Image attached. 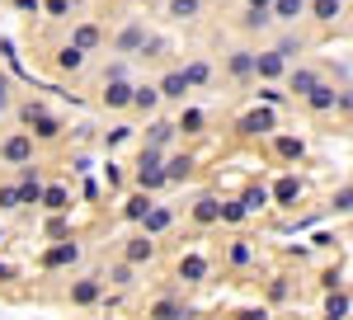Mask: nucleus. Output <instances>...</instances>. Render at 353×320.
I'll return each mask as SVG.
<instances>
[{
  "mask_svg": "<svg viewBox=\"0 0 353 320\" xmlns=\"http://www.w3.org/2000/svg\"><path fill=\"white\" fill-rule=\"evenodd\" d=\"M306 99H311V108H334V90H330V85H321V80H316V85H311V90H306Z\"/></svg>",
  "mask_w": 353,
  "mask_h": 320,
  "instance_id": "9",
  "label": "nucleus"
},
{
  "mask_svg": "<svg viewBox=\"0 0 353 320\" xmlns=\"http://www.w3.org/2000/svg\"><path fill=\"white\" fill-rule=\"evenodd\" d=\"M151 254H156L151 240H132V245H128V264H141V259H151Z\"/></svg>",
  "mask_w": 353,
  "mask_h": 320,
  "instance_id": "15",
  "label": "nucleus"
},
{
  "mask_svg": "<svg viewBox=\"0 0 353 320\" xmlns=\"http://www.w3.org/2000/svg\"><path fill=\"white\" fill-rule=\"evenodd\" d=\"M0 208H19V188H0Z\"/></svg>",
  "mask_w": 353,
  "mask_h": 320,
  "instance_id": "31",
  "label": "nucleus"
},
{
  "mask_svg": "<svg viewBox=\"0 0 353 320\" xmlns=\"http://www.w3.org/2000/svg\"><path fill=\"white\" fill-rule=\"evenodd\" d=\"M0 160H5V165H28V160H33V132H14L0 146Z\"/></svg>",
  "mask_w": 353,
  "mask_h": 320,
  "instance_id": "1",
  "label": "nucleus"
},
{
  "mask_svg": "<svg viewBox=\"0 0 353 320\" xmlns=\"http://www.w3.org/2000/svg\"><path fill=\"white\" fill-rule=\"evenodd\" d=\"M198 5H203V0H165V14H170V19H193Z\"/></svg>",
  "mask_w": 353,
  "mask_h": 320,
  "instance_id": "7",
  "label": "nucleus"
},
{
  "mask_svg": "<svg viewBox=\"0 0 353 320\" xmlns=\"http://www.w3.org/2000/svg\"><path fill=\"white\" fill-rule=\"evenodd\" d=\"M179 273H184V278H203V273H208V264L193 254V259H184V264H179Z\"/></svg>",
  "mask_w": 353,
  "mask_h": 320,
  "instance_id": "23",
  "label": "nucleus"
},
{
  "mask_svg": "<svg viewBox=\"0 0 353 320\" xmlns=\"http://www.w3.org/2000/svg\"><path fill=\"white\" fill-rule=\"evenodd\" d=\"M250 5H254V10H269V0H250Z\"/></svg>",
  "mask_w": 353,
  "mask_h": 320,
  "instance_id": "34",
  "label": "nucleus"
},
{
  "mask_svg": "<svg viewBox=\"0 0 353 320\" xmlns=\"http://www.w3.org/2000/svg\"><path fill=\"white\" fill-rule=\"evenodd\" d=\"M156 90H161V99H184L189 94V80H184V71H170Z\"/></svg>",
  "mask_w": 353,
  "mask_h": 320,
  "instance_id": "5",
  "label": "nucleus"
},
{
  "mask_svg": "<svg viewBox=\"0 0 353 320\" xmlns=\"http://www.w3.org/2000/svg\"><path fill=\"white\" fill-rule=\"evenodd\" d=\"M43 203H48L52 212H61V208H71V203H66V188H48V198H43Z\"/></svg>",
  "mask_w": 353,
  "mask_h": 320,
  "instance_id": "24",
  "label": "nucleus"
},
{
  "mask_svg": "<svg viewBox=\"0 0 353 320\" xmlns=\"http://www.w3.org/2000/svg\"><path fill=\"white\" fill-rule=\"evenodd\" d=\"M269 14L273 19H283V24H292L306 14V0H269Z\"/></svg>",
  "mask_w": 353,
  "mask_h": 320,
  "instance_id": "2",
  "label": "nucleus"
},
{
  "mask_svg": "<svg viewBox=\"0 0 353 320\" xmlns=\"http://www.w3.org/2000/svg\"><path fill=\"white\" fill-rule=\"evenodd\" d=\"M311 85H316V71H297V76H292V90H297V94H306Z\"/></svg>",
  "mask_w": 353,
  "mask_h": 320,
  "instance_id": "25",
  "label": "nucleus"
},
{
  "mask_svg": "<svg viewBox=\"0 0 353 320\" xmlns=\"http://www.w3.org/2000/svg\"><path fill=\"white\" fill-rule=\"evenodd\" d=\"M311 10H316V19H325V24H334V19L344 14V0H311Z\"/></svg>",
  "mask_w": 353,
  "mask_h": 320,
  "instance_id": "8",
  "label": "nucleus"
},
{
  "mask_svg": "<svg viewBox=\"0 0 353 320\" xmlns=\"http://www.w3.org/2000/svg\"><path fill=\"white\" fill-rule=\"evenodd\" d=\"M132 104L137 108H156V104H161V90H156V85H141V90L132 94Z\"/></svg>",
  "mask_w": 353,
  "mask_h": 320,
  "instance_id": "16",
  "label": "nucleus"
},
{
  "mask_svg": "<svg viewBox=\"0 0 353 320\" xmlns=\"http://www.w3.org/2000/svg\"><path fill=\"white\" fill-rule=\"evenodd\" d=\"M76 254H81L76 245H57L52 254H48V264H76Z\"/></svg>",
  "mask_w": 353,
  "mask_h": 320,
  "instance_id": "18",
  "label": "nucleus"
},
{
  "mask_svg": "<svg viewBox=\"0 0 353 320\" xmlns=\"http://www.w3.org/2000/svg\"><path fill=\"white\" fill-rule=\"evenodd\" d=\"M61 66H66V71H81V66H85V52H81V48H66V52H61Z\"/></svg>",
  "mask_w": 353,
  "mask_h": 320,
  "instance_id": "20",
  "label": "nucleus"
},
{
  "mask_svg": "<svg viewBox=\"0 0 353 320\" xmlns=\"http://www.w3.org/2000/svg\"><path fill=\"white\" fill-rule=\"evenodd\" d=\"M137 48H146V28H141V24H128L123 33H118V52H123V57H132Z\"/></svg>",
  "mask_w": 353,
  "mask_h": 320,
  "instance_id": "4",
  "label": "nucleus"
},
{
  "mask_svg": "<svg viewBox=\"0 0 353 320\" xmlns=\"http://www.w3.org/2000/svg\"><path fill=\"white\" fill-rule=\"evenodd\" d=\"M325 311H330V316H344V311H349V297H330Z\"/></svg>",
  "mask_w": 353,
  "mask_h": 320,
  "instance_id": "32",
  "label": "nucleus"
},
{
  "mask_svg": "<svg viewBox=\"0 0 353 320\" xmlns=\"http://www.w3.org/2000/svg\"><path fill=\"white\" fill-rule=\"evenodd\" d=\"M189 165H193L189 156H174L170 165H165V179H184V174H189Z\"/></svg>",
  "mask_w": 353,
  "mask_h": 320,
  "instance_id": "19",
  "label": "nucleus"
},
{
  "mask_svg": "<svg viewBox=\"0 0 353 320\" xmlns=\"http://www.w3.org/2000/svg\"><path fill=\"white\" fill-rule=\"evenodd\" d=\"M146 208H151V198H146V188H141L137 198H128V217H146Z\"/></svg>",
  "mask_w": 353,
  "mask_h": 320,
  "instance_id": "21",
  "label": "nucleus"
},
{
  "mask_svg": "<svg viewBox=\"0 0 353 320\" xmlns=\"http://www.w3.org/2000/svg\"><path fill=\"white\" fill-rule=\"evenodd\" d=\"M170 132H174V123H170V118H156V123H151V132H146V141H151V146H165Z\"/></svg>",
  "mask_w": 353,
  "mask_h": 320,
  "instance_id": "12",
  "label": "nucleus"
},
{
  "mask_svg": "<svg viewBox=\"0 0 353 320\" xmlns=\"http://www.w3.org/2000/svg\"><path fill=\"white\" fill-rule=\"evenodd\" d=\"M76 48H81V52H90V48H99V28H94V24L76 28Z\"/></svg>",
  "mask_w": 353,
  "mask_h": 320,
  "instance_id": "17",
  "label": "nucleus"
},
{
  "mask_svg": "<svg viewBox=\"0 0 353 320\" xmlns=\"http://www.w3.org/2000/svg\"><path fill=\"white\" fill-rule=\"evenodd\" d=\"M5 108H10V80L0 76V113H5Z\"/></svg>",
  "mask_w": 353,
  "mask_h": 320,
  "instance_id": "33",
  "label": "nucleus"
},
{
  "mask_svg": "<svg viewBox=\"0 0 353 320\" xmlns=\"http://www.w3.org/2000/svg\"><path fill=\"white\" fill-rule=\"evenodd\" d=\"M146 212H151V208H146ZM165 221H170V212H165V208H156V212L146 217V231H161Z\"/></svg>",
  "mask_w": 353,
  "mask_h": 320,
  "instance_id": "28",
  "label": "nucleus"
},
{
  "mask_svg": "<svg viewBox=\"0 0 353 320\" xmlns=\"http://www.w3.org/2000/svg\"><path fill=\"white\" fill-rule=\"evenodd\" d=\"M179 128H184V132H203V113H184V123H179Z\"/></svg>",
  "mask_w": 353,
  "mask_h": 320,
  "instance_id": "30",
  "label": "nucleus"
},
{
  "mask_svg": "<svg viewBox=\"0 0 353 320\" xmlns=\"http://www.w3.org/2000/svg\"><path fill=\"white\" fill-rule=\"evenodd\" d=\"M24 118H28V128H33L38 137H57V132H61V123H57V118H48L43 108H24Z\"/></svg>",
  "mask_w": 353,
  "mask_h": 320,
  "instance_id": "3",
  "label": "nucleus"
},
{
  "mask_svg": "<svg viewBox=\"0 0 353 320\" xmlns=\"http://www.w3.org/2000/svg\"><path fill=\"white\" fill-rule=\"evenodd\" d=\"M292 198H297V179H283L278 184V203H292Z\"/></svg>",
  "mask_w": 353,
  "mask_h": 320,
  "instance_id": "29",
  "label": "nucleus"
},
{
  "mask_svg": "<svg viewBox=\"0 0 353 320\" xmlns=\"http://www.w3.org/2000/svg\"><path fill=\"white\" fill-rule=\"evenodd\" d=\"M104 104H109V108H123V104H132V90L123 85V76H118V80L109 85V90H104Z\"/></svg>",
  "mask_w": 353,
  "mask_h": 320,
  "instance_id": "6",
  "label": "nucleus"
},
{
  "mask_svg": "<svg viewBox=\"0 0 353 320\" xmlns=\"http://www.w3.org/2000/svg\"><path fill=\"white\" fill-rule=\"evenodd\" d=\"M19 203H38V179L24 174V184H19Z\"/></svg>",
  "mask_w": 353,
  "mask_h": 320,
  "instance_id": "22",
  "label": "nucleus"
},
{
  "mask_svg": "<svg viewBox=\"0 0 353 320\" xmlns=\"http://www.w3.org/2000/svg\"><path fill=\"white\" fill-rule=\"evenodd\" d=\"M184 80H189V90L193 85H208V80H212V66H208V61H189V66H184Z\"/></svg>",
  "mask_w": 353,
  "mask_h": 320,
  "instance_id": "10",
  "label": "nucleus"
},
{
  "mask_svg": "<svg viewBox=\"0 0 353 320\" xmlns=\"http://www.w3.org/2000/svg\"><path fill=\"white\" fill-rule=\"evenodd\" d=\"M273 128V113L269 108H259V113H250V118H245V132H269Z\"/></svg>",
  "mask_w": 353,
  "mask_h": 320,
  "instance_id": "14",
  "label": "nucleus"
},
{
  "mask_svg": "<svg viewBox=\"0 0 353 320\" xmlns=\"http://www.w3.org/2000/svg\"><path fill=\"white\" fill-rule=\"evenodd\" d=\"M198 221H217V203H212V198H203V203H198Z\"/></svg>",
  "mask_w": 353,
  "mask_h": 320,
  "instance_id": "26",
  "label": "nucleus"
},
{
  "mask_svg": "<svg viewBox=\"0 0 353 320\" xmlns=\"http://www.w3.org/2000/svg\"><path fill=\"white\" fill-rule=\"evenodd\" d=\"M94 297H99V283H94V278H81V283H76V288H71V301H94Z\"/></svg>",
  "mask_w": 353,
  "mask_h": 320,
  "instance_id": "13",
  "label": "nucleus"
},
{
  "mask_svg": "<svg viewBox=\"0 0 353 320\" xmlns=\"http://www.w3.org/2000/svg\"><path fill=\"white\" fill-rule=\"evenodd\" d=\"M254 71H259V76H278V71H283V57L278 52H259L254 57Z\"/></svg>",
  "mask_w": 353,
  "mask_h": 320,
  "instance_id": "11",
  "label": "nucleus"
},
{
  "mask_svg": "<svg viewBox=\"0 0 353 320\" xmlns=\"http://www.w3.org/2000/svg\"><path fill=\"white\" fill-rule=\"evenodd\" d=\"M231 71H236V76H250V71H254V57H231Z\"/></svg>",
  "mask_w": 353,
  "mask_h": 320,
  "instance_id": "27",
  "label": "nucleus"
}]
</instances>
